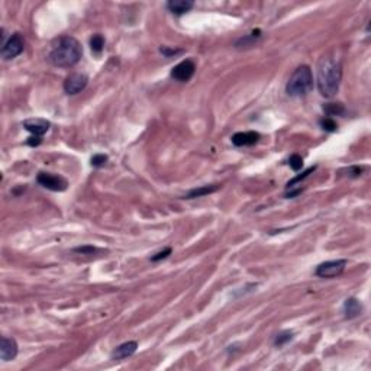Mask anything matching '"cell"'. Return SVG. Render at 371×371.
<instances>
[{
	"label": "cell",
	"mask_w": 371,
	"mask_h": 371,
	"mask_svg": "<svg viewBox=\"0 0 371 371\" xmlns=\"http://www.w3.org/2000/svg\"><path fill=\"white\" fill-rule=\"evenodd\" d=\"M81 55H83V50L80 42L73 37L65 35L52 41L48 61L55 67L70 68L80 61Z\"/></svg>",
	"instance_id": "1"
},
{
	"label": "cell",
	"mask_w": 371,
	"mask_h": 371,
	"mask_svg": "<svg viewBox=\"0 0 371 371\" xmlns=\"http://www.w3.org/2000/svg\"><path fill=\"white\" fill-rule=\"evenodd\" d=\"M342 78V67L333 58H325L318 70V89L323 97H332L338 93Z\"/></svg>",
	"instance_id": "2"
},
{
	"label": "cell",
	"mask_w": 371,
	"mask_h": 371,
	"mask_svg": "<svg viewBox=\"0 0 371 371\" xmlns=\"http://www.w3.org/2000/svg\"><path fill=\"white\" fill-rule=\"evenodd\" d=\"M313 89V74L309 65H300L289 78L286 93L292 97H302Z\"/></svg>",
	"instance_id": "3"
},
{
	"label": "cell",
	"mask_w": 371,
	"mask_h": 371,
	"mask_svg": "<svg viewBox=\"0 0 371 371\" xmlns=\"http://www.w3.org/2000/svg\"><path fill=\"white\" fill-rule=\"evenodd\" d=\"M25 50V41L22 38L21 34H13L11 38L8 39L3 45H2V57L5 60H13L18 55H21Z\"/></svg>",
	"instance_id": "4"
},
{
	"label": "cell",
	"mask_w": 371,
	"mask_h": 371,
	"mask_svg": "<svg viewBox=\"0 0 371 371\" xmlns=\"http://www.w3.org/2000/svg\"><path fill=\"white\" fill-rule=\"evenodd\" d=\"M346 266V260H333V261H325L316 267V276L320 279H332L338 277L344 273Z\"/></svg>",
	"instance_id": "5"
},
{
	"label": "cell",
	"mask_w": 371,
	"mask_h": 371,
	"mask_svg": "<svg viewBox=\"0 0 371 371\" xmlns=\"http://www.w3.org/2000/svg\"><path fill=\"white\" fill-rule=\"evenodd\" d=\"M37 181L44 189H48L51 192H64L68 186V183L64 177L51 174V173H39Z\"/></svg>",
	"instance_id": "6"
},
{
	"label": "cell",
	"mask_w": 371,
	"mask_h": 371,
	"mask_svg": "<svg viewBox=\"0 0 371 371\" xmlns=\"http://www.w3.org/2000/svg\"><path fill=\"white\" fill-rule=\"evenodd\" d=\"M87 83H89V78H87V76L81 74V73L70 74L64 81L65 93L67 94H77V93H80V91L86 89Z\"/></svg>",
	"instance_id": "7"
},
{
	"label": "cell",
	"mask_w": 371,
	"mask_h": 371,
	"mask_svg": "<svg viewBox=\"0 0 371 371\" xmlns=\"http://www.w3.org/2000/svg\"><path fill=\"white\" fill-rule=\"evenodd\" d=\"M194 71H196V65L192 60H184L171 70V77L177 81L184 83V81H189L192 78Z\"/></svg>",
	"instance_id": "8"
},
{
	"label": "cell",
	"mask_w": 371,
	"mask_h": 371,
	"mask_svg": "<svg viewBox=\"0 0 371 371\" xmlns=\"http://www.w3.org/2000/svg\"><path fill=\"white\" fill-rule=\"evenodd\" d=\"M18 355V344L13 338L3 336L0 342V357L3 361H12Z\"/></svg>",
	"instance_id": "9"
},
{
	"label": "cell",
	"mask_w": 371,
	"mask_h": 371,
	"mask_svg": "<svg viewBox=\"0 0 371 371\" xmlns=\"http://www.w3.org/2000/svg\"><path fill=\"white\" fill-rule=\"evenodd\" d=\"M50 127L51 123L45 119H28L24 122V128L35 137H42L44 134H47Z\"/></svg>",
	"instance_id": "10"
},
{
	"label": "cell",
	"mask_w": 371,
	"mask_h": 371,
	"mask_svg": "<svg viewBox=\"0 0 371 371\" xmlns=\"http://www.w3.org/2000/svg\"><path fill=\"white\" fill-rule=\"evenodd\" d=\"M261 135L256 132V131H250V132H238L232 137V144L235 147H251L257 142L260 141Z\"/></svg>",
	"instance_id": "11"
},
{
	"label": "cell",
	"mask_w": 371,
	"mask_h": 371,
	"mask_svg": "<svg viewBox=\"0 0 371 371\" xmlns=\"http://www.w3.org/2000/svg\"><path fill=\"white\" fill-rule=\"evenodd\" d=\"M137 348H138V342H135V341L123 342V344H120V345L116 346L115 349H113V352H112V359H115V361H122V359L129 358V357H132V355L135 354Z\"/></svg>",
	"instance_id": "12"
},
{
	"label": "cell",
	"mask_w": 371,
	"mask_h": 371,
	"mask_svg": "<svg viewBox=\"0 0 371 371\" xmlns=\"http://www.w3.org/2000/svg\"><path fill=\"white\" fill-rule=\"evenodd\" d=\"M194 6L192 0H170L167 3V9L174 15H183L187 13Z\"/></svg>",
	"instance_id": "13"
},
{
	"label": "cell",
	"mask_w": 371,
	"mask_h": 371,
	"mask_svg": "<svg viewBox=\"0 0 371 371\" xmlns=\"http://www.w3.org/2000/svg\"><path fill=\"white\" fill-rule=\"evenodd\" d=\"M344 313H345L346 319H354L362 313V305L355 297H349L344 303Z\"/></svg>",
	"instance_id": "14"
},
{
	"label": "cell",
	"mask_w": 371,
	"mask_h": 371,
	"mask_svg": "<svg viewBox=\"0 0 371 371\" xmlns=\"http://www.w3.org/2000/svg\"><path fill=\"white\" fill-rule=\"evenodd\" d=\"M219 184H210V186H202V187H197V189H193L190 192L184 196V199H196V197H203L207 196L210 193H215L219 190Z\"/></svg>",
	"instance_id": "15"
},
{
	"label": "cell",
	"mask_w": 371,
	"mask_h": 371,
	"mask_svg": "<svg viewBox=\"0 0 371 371\" xmlns=\"http://www.w3.org/2000/svg\"><path fill=\"white\" fill-rule=\"evenodd\" d=\"M260 37H261V31H260V29H256V31H253L250 35L238 39L236 44H235V47H236V48H241V47H251Z\"/></svg>",
	"instance_id": "16"
},
{
	"label": "cell",
	"mask_w": 371,
	"mask_h": 371,
	"mask_svg": "<svg viewBox=\"0 0 371 371\" xmlns=\"http://www.w3.org/2000/svg\"><path fill=\"white\" fill-rule=\"evenodd\" d=\"M323 110L329 116H341L345 113V107L342 103H326L323 106Z\"/></svg>",
	"instance_id": "17"
},
{
	"label": "cell",
	"mask_w": 371,
	"mask_h": 371,
	"mask_svg": "<svg viewBox=\"0 0 371 371\" xmlns=\"http://www.w3.org/2000/svg\"><path fill=\"white\" fill-rule=\"evenodd\" d=\"M103 47H104V39L102 35H93V38L90 39V48L94 54H100L103 51Z\"/></svg>",
	"instance_id": "18"
},
{
	"label": "cell",
	"mask_w": 371,
	"mask_h": 371,
	"mask_svg": "<svg viewBox=\"0 0 371 371\" xmlns=\"http://www.w3.org/2000/svg\"><path fill=\"white\" fill-rule=\"evenodd\" d=\"M292 338H293V332H290V331H283V332H280L276 338H274V345L283 346L284 344H287L289 341H292Z\"/></svg>",
	"instance_id": "19"
},
{
	"label": "cell",
	"mask_w": 371,
	"mask_h": 371,
	"mask_svg": "<svg viewBox=\"0 0 371 371\" xmlns=\"http://www.w3.org/2000/svg\"><path fill=\"white\" fill-rule=\"evenodd\" d=\"M315 170H316V167H310V168H307L306 171H303V173H302L300 176H297V177H295L293 180H290V181L287 183V189H292V187H295L296 183H300L302 180H305L306 177H309V176H310V174H312V173H313Z\"/></svg>",
	"instance_id": "20"
},
{
	"label": "cell",
	"mask_w": 371,
	"mask_h": 371,
	"mask_svg": "<svg viewBox=\"0 0 371 371\" xmlns=\"http://www.w3.org/2000/svg\"><path fill=\"white\" fill-rule=\"evenodd\" d=\"M289 166H290L292 170H295V171L302 170V167H303V158H302L300 155H297V154H293V155L289 158Z\"/></svg>",
	"instance_id": "21"
},
{
	"label": "cell",
	"mask_w": 371,
	"mask_h": 371,
	"mask_svg": "<svg viewBox=\"0 0 371 371\" xmlns=\"http://www.w3.org/2000/svg\"><path fill=\"white\" fill-rule=\"evenodd\" d=\"M106 161H107V155H104V154H96V155H93V157H91L90 164H91V167L99 168V167L104 166V164H106Z\"/></svg>",
	"instance_id": "22"
},
{
	"label": "cell",
	"mask_w": 371,
	"mask_h": 371,
	"mask_svg": "<svg viewBox=\"0 0 371 371\" xmlns=\"http://www.w3.org/2000/svg\"><path fill=\"white\" fill-rule=\"evenodd\" d=\"M320 127L323 131H328V132H333V131H336L338 128V125H336V122L331 119V117H325V119H322L320 120Z\"/></svg>",
	"instance_id": "23"
},
{
	"label": "cell",
	"mask_w": 371,
	"mask_h": 371,
	"mask_svg": "<svg viewBox=\"0 0 371 371\" xmlns=\"http://www.w3.org/2000/svg\"><path fill=\"white\" fill-rule=\"evenodd\" d=\"M171 254V248H166V250H163V251H160V253H157V254H154L151 257V261H160V260H164L167 257Z\"/></svg>",
	"instance_id": "24"
},
{
	"label": "cell",
	"mask_w": 371,
	"mask_h": 371,
	"mask_svg": "<svg viewBox=\"0 0 371 371\" xmlns=\"http://www.w3.org/2000/svg\"><path fill=\"white\" fill-rule=\"evenodd\" d=\"M74 253H78V254H93V253H96V248L91 246V245L77 246V248H74Z\"/></svg>",
	"instance_id": "25"
},
{
	"label": "cell",
	"mask_w": 371,
	"mask_h": 371,
	"mask_svg": "<svg viewBox=\"0 0 371 371\" xmlns=\"http://www.w3.org/2000/svg\"><path fill=\"white\" fill-rule=\"evenodd\" d=\"M160 51L163 52L166 57H173V55H177L181 52V50H173V48H167V47H163V48H160Z\"/></svg>",
	"instance_id": "26"
},
{
	"label": "cell",
	"mask_w": 371,
	"mask_h": 371,
	"mask_svg": "<svg viewBox=\"0 0 371 371\" xmlns=\"http://www.w3.org/2000/svg\"><path fill=\"white\" fill-rule=\"evenodd\" d=\"M41 138H42V137H35V135H32L31 138H28L26 144H28V145H31V147H38L39 144L42 142Z\"/></svg>",
	"instance_id": "27"
}]
</instances>
